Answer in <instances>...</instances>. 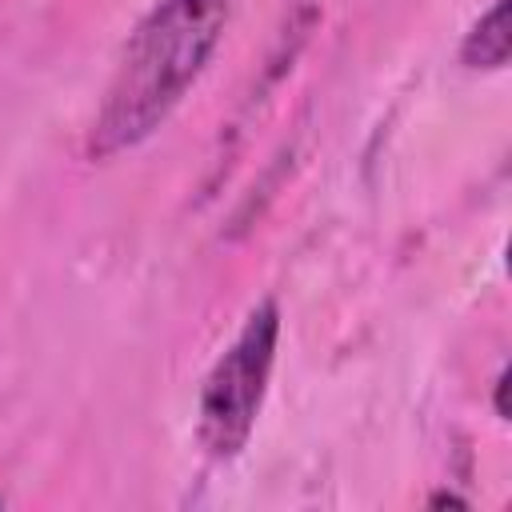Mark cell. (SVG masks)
I'll list each match as a JSON object with an SVG mask.
<instances>
[{
    "instance_id": "6da1fadb",
    "label": "cell",
    "mask_w": 512,
    "mask_h": 512,
    "mask_svg": "<svg viewBox=\"0 0 512 512\" xmlns=\"http://www.w3.org/2000/svg\"><path fill=\"white\" fill-rule=\"evenodd\" d=\"M236 12L240 0H156L128 32L88 124L84 156L92 164L112 160L156 136L204 76Z\"/></svg>"
},
{
    "instance_id": "7a4b0ae2",
    "label": "cell",
    "mask_w": 512,
    "mask_h": 512,
    "mask_svg": "<svg viewBox=\"0 0 512 512\" xmlns=\"http://www.w3.org/2000/svg\"><path fill=\"white\" fill-rule=\"evenodd\" d=\"M276 344H280V304L264 296L252 304L240 332L216 356V364L200 384L196 440L212 460H236L248 448L276 368Z\"/></svg>"
},
{
    "instance_id": "3957f363",
    "label": "cell",
    "mask_w": 512,
    "mask_h": 512,
    "mask_svg": "<svg viewBox=\"0 0 512 512\" xmlns=\"http://www.w3.org/2000/svg\"><path fill=\"white\" fill-rule=\"evenodd\" d=\"M460 64L476 72H500L508 64V0H492L488 12H480L460 44Z\"/></svg>"
},
{
    "instance_id": "277c9868",
    "label": "cell",
    "mask_w": 512,
    "mask_h": 512,
    "mask_svg": "<svg viewBox=\"0 0 512 512\" xmlns=\"http://www.w3.org/2000/svg\"><path fill=\"white\" fill-rule=\"evenodd\" d=\"M492 408H496V416H500V420H508V368H500V376H496Z\"/></svg>"
},
{
    "instance_id": "5b68a950",
    "label": "cell",
    "mask_w": 512,
    "mask_h": 512,
    "mask_svg": "<svg viewBox=\"0 0 512 512\" xmlns=\"http://www.w3.org/2000/svg\"><path fill=\"white\" fill-rule=\"evenodd\" d=\"M428 504H432V508H444V504H448V508H468V500H464V496H456V492H436Z\"/></svg>"
}]
</instances>
